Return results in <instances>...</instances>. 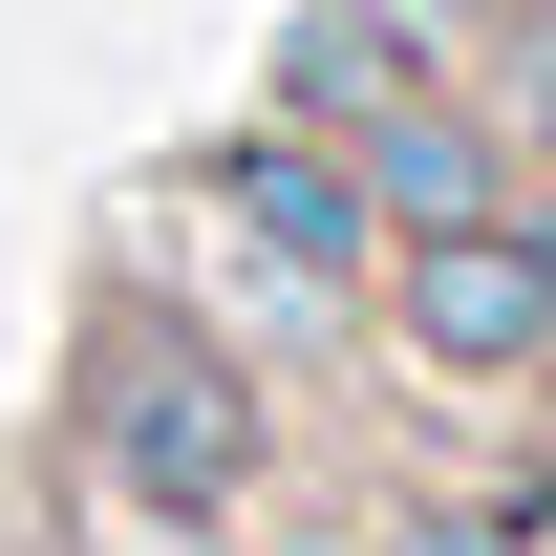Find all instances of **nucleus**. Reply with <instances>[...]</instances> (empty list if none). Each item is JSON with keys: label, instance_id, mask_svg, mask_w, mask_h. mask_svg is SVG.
<instances>
[{"label": "nucleus", "instance_id": "3", "mask_svg": "<svg viewBox=\"0 0 556 556\" xmlns=\"http://www.w3.org/2000/svg\"><path fill=\"white\" fill-rule=\"evenodd\" d=\"M386 321H407L450 386H514V364H556V236L450 214V236H407V257H386Z\"/></svg>", "mask_w": 556, "mask_h": 556}, {"label": "nucleus", "instance_id": "2", "mask_svg": "<svg viewBox=\"0 0 556 556\" xmlns=\"http://www.w3.org/2000/svg\"><path fill=\"white\" fill-rule=\"evenodd\" d=\"M193 214H214V236H236L257 278H278V300H321V321H343L364 278H386V214H364V172L300 129V108H278V129H214Z\"/></svg>", "mask_w": 556, "mask_h": 556}, {"label": "nucleus", "instance_id": "1", "mask_svg": "<svg viewBox=\"0 0 556 556\" xmlns=\"http://www.w3.org/2000/svg\"><path fill=\"white\" fill-rule=\"evenodd\" d=\"M86 471L129 492V514H236V471H257V386L193 343V321H108V364H86Z\"/></svg>", "mask_w": 556, "mask_h": 556}, {"label": "nucleus", "instance_id": "4", "mask_svg": "<svg viewBox=\"0 0 556 556\" xmlns=\"http://www.w3.org/2000/svg\"><path fill=\"white\" fill-rule=\"evenodd\" d=\"M386 556H535V535H514V514H407Z\"/></svg>", "mask_w": 556, "mask_h": 556}, {"label": "nucleus", "instance_id": "5", "mask_svg": "<svg viewBox=\"0 0 556 556\" xmlns=\"http://www.w3.org/2000/svg\"><path fill=\"white\" fill-rule=\"evenodd\" d=\"M514 129L556 150V0H535V43H514Z\"/></svg>", "mask_w": 556, "mask_h": 556}]
</instances>
